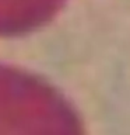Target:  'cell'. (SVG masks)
Listing matches in <instances>:
<instances>
[{
    "label": "cell",
    "instance_id": "6da1fadb",
    "mask_svg": "<svg viewBox=\"0 0 130 135\" xmlns=\"http://www.w3.org/2000/svg\"><path fill=\"white\" fill-rule=\"evenodd\" d=\"M0 135H83L66 101L36 79L0 68Z\"/></svg>",
    "mask_w": 130,
    "mask_h": 135
}]
</instances>
